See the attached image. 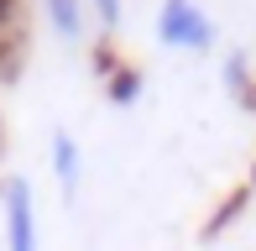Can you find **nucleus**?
I'll return each mask as SVG.
<instances>
[{"label": "nucleus", "mask_w": 256, "mask_h": 251, "mask_svg": "<svg viewBox=\"0 0 256 251\" xmlns=\"http://www.w3.org/2000/svg\"><path fill=\"white\" fill-rule=\"evenodd\" d=\"M157 37L162 48H183V52H214V21L204 16L199 0H162L157 10Z\"/></svg>", "instance_id": "obj_1"}, {"label": "nucleus", "mask_w": 256, "mask_h": 251, "mask_svg": "<svg viewBox=\"0 0 256 251\" xmlns=\"http://www.w3.org/2000/svg\"><path fill=\"white\" fill-rule=\"evenodd\" d=\"M0 214H6V251H37V194H32V178H21V173L6 178Z\"/></svg>", "instance_id": "obj_2"}, {"label": "nucleus", "mask_w": 256, "mask_h": 251, "mask_svg": "<svg viewBox=\"0 0 256 251\" xmlns=\"http://www.w3.org/2000/svg\"><path fill=\"white\" fill-rule=\"evenodd\" d=\"M94 68L110 78V100H115V105H131V100L142 94V74L115 63V58H110V42H100V48H94Z\"/></svg>", "instance_id": "obj_3"}, {"label": "nucleus", "mask_w": 256, "mask_h": 251, "mask_svg": "<svg viewBox=\"0 0 256 251\" xmlns=\"http://www.w3.org/2000/svg\"><path fill=\"white\" fill-rule=\"evenodd\" d=\"M52 173L63 194H78V178H84V152H78L74 131H52Z\"/></svg>", "instance_id": "obj_4"}, {"label": "nucleus", "mask_w": 256, "mask_h": 251, "mask_svg": "<svg viewBox=\"0 0 256 251\" xmlns=\"http://www.w3.org/2000/svg\"><path fill=\"white\" fill-rule=\"evenodd\" d=\"M42 10H48L58 37H68V42L84 37V0H42Z\"/></svg>", "instance_id": "obj_5"}, {"label": "nucleus", "mask_w": 256, "mask_h": 251, "mask_svg": "<svg viewBox=\"0 0 256 251\" xmlns=\"http://www.w3.org/2000/svg\"><path fill=\"white\" fill-rule=\"evenodd\" d=\"M89 6H94V16H100V26H104V32L120 26V0H89Z\"/></svg>", "instance_id": "obj_6"}]
</instances>
